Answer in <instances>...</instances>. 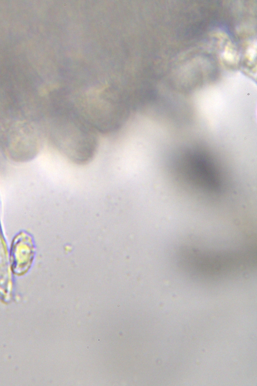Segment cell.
I'll return each instance as SVG.
<instances>
[{
	"label": "cell",
	"mask_w": 257,
	"mask_h": 386,
	"mask_svg": "<svg viewBox=\"0 0 257 386\" xmlns=\"http://www.w3.org/2000/svg\"><path fill=\"white\" fill-rule=\"evenodd\" d=\"M180 165L184 176L192 184L208 191L220 189L222 179L219 168L207 154L199 151L188 152Z\"/></svg>",
	"instance_id": "cell-2"
},
{
	"label": "cell",
	"mask_w": 257,
	"mask_h": 386,
	"mask_svg": "<svg viewBox=\"0 0 257 386\" xmlns=\"http://www.w3.org/2000/svg\"><path fill=\"white\" fill-rule=\"evenodd\" d=\"M98 135L84 119L64 117L55 125L58 149L77 165H85L92 160L98 148Z\"/></svg>",
	"instance_id": "cell-1"
}]
</instances>
